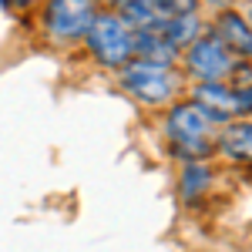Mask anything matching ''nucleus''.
Masks as SVG:
<instances>
[{
    "label": "nucleus",
    "mask_w": 252,
    "mask_h": 252,
    "mask_svg": "<svg viewBox=\"0 0 252 252\" xmlns=\"http://www.w3.org/2000/svg\"><path fill=\"white\" fill-rule=\"evenodd\" d=\"M121 84L141 104H168L178 94V74H175V67H168V64L128 61L121 67Z\"/></svg>",
    "instance_id": "f257e3e1"
},
{
    "label": "nucleus",
    "mask_w": 252,
    "mask_h": 252,
    "mask_svg": "<svg viewBox=\"0 0 252 252\" xmlns=\"http://www.w3.org/2000/svg\"><path fill=\"white\" fill-rule=\"evenodd\" d=\"M88 47L104 67H125L131 61V31L118 14H97L88 27Z\"/></svg>",
    "instance_id": "f03ea898"
},
{
    "label": "nucleus",
    "mask_w": 252,
    "mask_h": 252,
    "mask_svg": "<svg viewBox=\"0 0 252 252\" xmlns=\"http://www.w3.org/2000/svg\"><path fill=\"white\" fill-rule=\"evenodd\" d=\"M94 17H97L94 0H51L47 14H44V24H47V31L54 37L71 40V37H84L88 27L94 24Z\"/></svg>",
    "instance_id": "7ed1b4c3"
},
{
    "label": "nucleus",
    "mask_w": 252,
    "mask_h": 252,
    "mask_svg": "<svg viewBox=\"0 0 252 252\" xmlns=\"http://www.w3.org/2000/svg\"><path fill=\"white\" fill-rule=\"evenodd\" d=\"M185 64L195 78H202V84H222V78H229L235 67L232 54L219 44V37H202V40H192L189 51H185Z\"/></svg>",
    "instance_id": "20e7f679"
},
{
    "label": "nucleus",
    "mask_w": 252,
    "mask_h": 252,
    "mask_svg": "<svg viewBox=\"0 0 252 252\" xmlns=\"http://www.w3.org/2000/svg\"><path fill=\"white\" fill-rule=\"evenodd\" d=\"M168 135L175 141H182V145H189V148H202V141L209 135V115L198 108V104H175L172 111H168Z\"/></svg>",
    "instance_id": "39448f33"
},
{
    "label": "nucleus",
    "mask_w": 252,
    "mask_h": 252,
    "mask_svg": "<svg viewBox=\"0 0 252 252\" xmlns=\"http://www.w3.org/2000/svg\"><path fill=\"white\" fill-rule=\"evenodd\" d=\"M215 37L219 44L229 51V54H242V58H252V27L246 17H239L232 10H225L222 17L215 20Z\"/></svg>",
    "instance_id": "423d86ee"
},
{
    "label": "nucleus",
    "mask_w": 252,
    "mask_h": 252,
    "mask_svg": "<svg viewBox=\"0 0 252 252\" xmlns=\"http://www.w3.org/2000/svg\"><path fill=\"white\" fill-rule=\"evenodd\" d=\"M118 17L125 20V24H131L135 31H152V34H165V27L172 20L158 7V0H128Z\"/></svg>",
    "instance_id": "0eeeda50"
},
{
    "label": "nucleus",
    "mask_w": 252,
    "mask_h": 252,
    "mask_svg": "<svg viewBox=\"0 0 252 252\" xmlns=\"http://www.w3.org/2000/svg\"><path fill=\"white\" fill-rule=\"evenodd\" d=\"M131 54H138V61H148V64H168L172 67L175 58H178V47L165 34L135 31L131 34Z\"/></svg>",
    "instance_id": "6e6552de"
},
{
    "label": "nucleus",
    "mask_w": 252,
    "mask_h": 252,
    "mask_svg": "<svg viewBox=\"0 0 252 252\" xmlns=\"http://www.w3.org/2000/svg\"><path fill=\"white\" fill-rule=\"evenodd\" d=\"M195 104L209 115V121H225L229 115H235V91L222 88V84H198Z\"/></svg>",
    "instance_id": "1a4fd4ad"
},
{
    "label": "nucleus",
    "mask_w": 252,
    "mask_h": 252,
    "mask_svg": "<svg viewBox=\"0 0 252 252\" xmlns=\"http://www.w3.org/2000/svg\"><path fill=\"white\" fill-rule=\"evenodd\" d=\"M219 148L232 158H242V161H252V121H239V125H229L222 138H219Z\"/></svg>",
    "instance_id": "9d476101"
},
{
    "label": "nucleus",
    "mask_w": 252,
    "mask_h": 252,
    "mask_svg": "<svg viewBox=\"0 0 252 252\" xmlns=\"http://www.w3.org/2000/svg\"><path fill=\"white\" fill-rule=\"evenodd\" d=\"M198 34H202V20L195 17V14L175 17V20H168V27H165V37L172 40L175 47H189Z\"/></svg>",
    "instance_id": "9b49d317"
},
{
    "label": "nucleus",
    "mask_w": 252,
    "mask_h": 252,
    "mask_svg": "<svg viewBox=\"0 0 252 252\" xmlns=\"http://www.w3.org/2000/svg\"><path fill=\"white\" fill-rule=\"evenodd\" d=\"M209 178H212V175H209L205 165H189V168H185V178H182V182H185V185H182V189H185V198L198 195L202 189H205V182H209Z\"/></svg>",
    "instance_id": "f8f14e48"
},
{
    "label": "nucleus",
    "mask_w": 252,
    "mask_h": 252,
    "mask_svg": "<svg viewBox=\"0 0 252 252\" xmlns=\"http://www.w3.org/2000/svg\"><path fill=\"white\" fill-rule=\"evenodd\" d=\"M158 7L168 14V17H185V14H195V0H158Z\"/></svg>",
    "instance_id": "ddd939ff"
},
{
    "label": "nucleus",
    "mask_w": 252,
    "mask_h": 252,
    "mask_svg": "<svg viewBox=\"0 0 252 252\" xmlns=\"http://www.w3.org/2000/svg\"><path fill=\"white\" fill-rule=\"evenodd\" d=\"M239 111H252V88L235 91V115H239Z\"/></svg>",
    "instance_id": "4468645a"
},
{
    "label": "nucleus",
    "mask_w": 252,
    "mask_h": 252,
    "mask_svg": "<svg viewBox=\"0 0 252 252\" xmlns=\"http://www.w3.org/2000/svg\"><path fill=\"white\" fill-rule=\"evenodd\" d=\"M108 3H115V7H125V3H128V0H108Z\"/></svg>",
    "instance_id": "2eb2a0df"
},
{
    "label": "nucleus",
    "mask_w": 252,
    "mask_h": 252,
    "mask_svg": "<svg viewBox=\"0 0 252 252\" xmlns=\"http://www.w3.org/2000/svg\"><path fill=\"white\" fill-rule=\"evenodd\" d=\"M249 27H252V10H249Z\"/></svg>",
    "instance_id": "dca6fc26"
}]
</instances>
